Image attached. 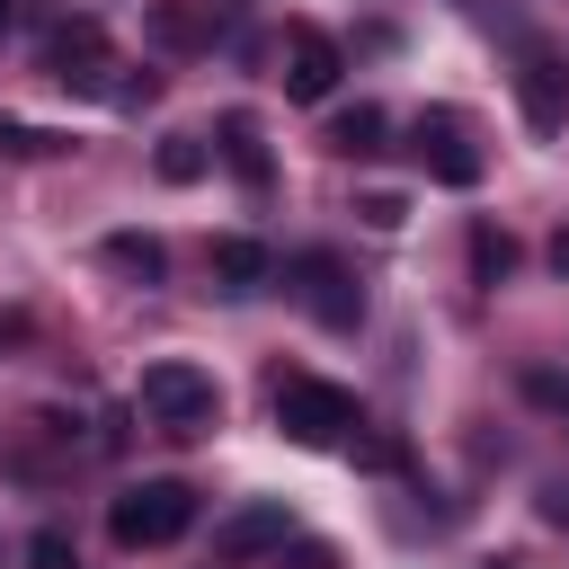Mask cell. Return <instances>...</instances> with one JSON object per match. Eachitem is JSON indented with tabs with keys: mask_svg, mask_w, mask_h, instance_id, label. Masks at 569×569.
I'll use <instances>...</instances> for the list:
<instances>
[{
	"mask_svg": "<svg viewBox=\"0 0 569 569\" xmlns=\"http://www.w3.org/2000/svg\"><path fill=\"white\" fill-rule=\"evenodd\" d=\"M187 525H196V489H187V480H142V489H124V498L107 507L116 551H160V542H178Z\"/></svg>",
	"mask_w": 569,
	"mask_h": 569,
	"instance_id": "cell-3",
	"label": "cell"
},
{
	"mask_svg": "<svg viewBox=\"0 0 569 569\" xmlns=\"http://www.w3.org/2000/svg\"><path fill=\"white\" fill-rule=\"evenodd\" d=\"M507 267H516V240H507L498 222H471V276H480V284H498Z\"/></svg>",
	"mask_w": 569,
	"mask_h": 569,
	"instance_id": "cell-16",
	"label": "cell"
},
{
	"mask_svg": "<svg viewBox=\"0 0 569 569\" xmlns=\"http://www.w3.org/2000/svg\"><path fill=\"white\" fill-rule=\"evenodd\" d=\"M284 284H293V302H302L320 329H356V320H365V276H356L338 249H302V258L284 267Z\"/></svg>",
	"mask_w": 569,
	"mask_h": 569,
	"instance_id": "cell-4",
	"label": "cell"
},
{
	"mask_svg": "<svg viewBox=\"0 0 569 569\" xmlns=\"http://www.w3.org/2000/svg\"><path fill=\"white\" fill-rule=\"evenodd\" d=\"M151 169H160L169 187H196V178H204V133H160Z\"/></svg>",
	"mask_w": 569,
	"mask_h": 569,
	"instance_id": "cell-14",
	"label": "cell"
},
{
	"mask_svg": "<svg viewBox=\"0 0 569 569\" xmlns=\"http://www.w3.org/2000/svg\"><path fill=\"white\" fill-rule=\"evenodd\" d=\"M409 151H418V169H427L436 187H480V151H471V133H462L453 107H427V116L409 124Z\"/></svg>",
	"mask_w": 569,
	"mask_h": 569,
	"instance_id": "cell-5",
	"label": "cell"
},
{
	"mask_svg": "<svg viewBox=\"0 0 569 569\" xmlns=\"http://www.w3.org/2000/svg\"><path fill=\"white\" fill-rule=\"evenodd\" d=\"M222 169H231L249 196L276 187V160H267V142H258V116H222Z\"/></svg>",
	"mask_w": 569,
	"mask_h": 569,
	"instance_id": "cell-10",
	"label": "cell"
},
{
	"mask_svg": "<svg viewBox=\"0 0 569 569\" xmlns=\"http://www.w3.org/2000/svg\"><path fill=\"white\" fill-rule=\"evenodd\" d=\"M44 71L62 80V89H89V98H107V27L98 18H62L53 36H44Z\"/></svg>",
	"mask_w": 569,
	"mask_h": 569,
	"instance_id": "cell-6",
	"label": "cell"
},
{
	"mask_svg": "<svg viewBox=\"0 0 569 569\" xmlns=\"http://www.w3.org/2000/svg\"><path fill=\"white\" fill-rule=\"evenodd\" d=\"M27 569H80V551H71V533H62V525H44V533H27Z\"/></svg>",
	"mask_w": 569,
	"mask_h": 569,
	"instance_id": "cell-18",
	"label": "cell"
},
{
	"mask_svg": "<svg viewBox=\"0 0 569 569\" xmlns=\"http://www.w3.org/2000/svg\"><path fill=\"white\" fill-rule=\"evenodd\" d=\"M551 267H560V276H569V231H560V240H551Z\"/></svg>",
	"mask_w": 569,
	"mask_h": 569,
	"instance_id": "cell-21",
	"label": "cell"
},
{
	"mask_svg": "<svg viewBox=\"0 0 569 569\" xmlns=\"http://www.w3.org/2000/svg\"><path fill=\"white\" fill-rule=\"evenodd\" d=\"M338 71H347V53H338V36H320V27H284V98H302V107H320L329 89H338Z\"/></svg>",
	"mask_w": 569,
	"mask_h": 569,
	"instance_id": "cell-7",
	"label": "cell"
},
{
	"mask_svg": "<svg viewBox=\"0 0 569 569\" xmlns=\"http://www.w3.org/2000/svg\"><path fill=\"white\" fill-rule=\"evenodd\" d=\"M382 133H391L382 107H347V116H329V151H338V160H373Z\"/></svg>",
	"mask_w": 569,
	"mask_h": 569,
	"instance_id": "cell-12",
	"label": "cell"
},
{
	"mask_svg": "<svg viewBox=\"0 0 569 569\" xmlns=\"http://www.w3.org/2000/svg\"><path fill=\"white\" fill-rule=\"evenodd\" d=\"M356 213H365V222H373V231H400V222H409V204H400V196H391V187H373V196H365V204H356Z\"/></svg>",
	"mask_w": 569,
	"mask_h": 569,
	"instance_id": "cell-19",
	"label": "cell"
},
{
	"mask_svg": "<svg viewBox=\"0 0 569 569\" xmlns=\"http://www.w3.org/2000/svg\"><path fill=\"white\" fill-rule=\"evenodd\" d=\"M0 27H9V0H0Z\"/></svg>",
	"mask_w": 569,
	"mask_h": 569,
	"instance_id": "cell-23",
	"label": "cell"
},
{
	"mask_svg": "<svg viewBox=\"0 0 569 569\" xmlns=\"http://www.w3.org/2000/svg\"><path fill=\"white\" fill-rule=\"evenodd\" d=\"M276 427L302 453H347V436L365 427V409H356V391H338L320 373H276Z\"/></svg>",
	"mask_w": 569,
	"mask_h": 569,
	"instance_id": "cell-1",
	"label": "cell"
},
{
	"mask_svg": "<svg viewBox=\"0 0 569 569\" xmlns=\"http://www.w3.org/2000/svg\"><path fill=\"white\" fill-rule=\"evenodd\" d=\"M142 418L160 427V436H204L213 418H222V391H213V373L204 365H178V356H160V365H142Z\"/></svg>",
	"mask_w": 569,
	"mask_h": 569,
	"instance_id": "cell-2",
	"label": "cell"
},
{
	"mask_svg": "<svg viewBox=\"0 0 569 569\" xmlns=\"http://www.w3.org/2000/svg\"><path fill=\"white\" fill-rule=\"evenodd\" d=\"M151 36H160V44H178V53H196V44H213V27H204V18L187 9V0H160V9H151Z\"/></svg>",
	"mask_w": 569,
	"mask_h": 569,
	"instance_id": "cell-15",
	"label": "cell"
},
{
	"mask_svg": "<svg viewBox=\"0 0 569 569\" xmlns=\"http://www.w3.org/2000/svg\"><path fill=\"white\" fill-rule=\"evenodd\" d=\"M489 569H525V560H489Z\"/></svg>",
	"mask_w": 569,
	"mask_h": 569,
	"instance_id": "cell-22",
	"label": "cell"
},
{
	"mask_svg": "<svg viewBox=\"0 0 569 569\" xmlns=\"http://www.w3.org/2000/svg\"><path fill=\"white\" fill-rule=\"evenodd\" d=\"M516 98H525V124H533V133H560V116H569V62L542 53V44H525Z\"/></svg>",
	"mask_w": 569,
	"mask_h": 569,
	"instance_id": "cell-9",
	"label": "cell"
},
{
	"mask_svg": "<svg viewBox=\"0 0 569 569\" xmlns=\"http://www.w3.org/2000/svg\"><path fill=\"white\" fill-rule=\"evenodd\" d=\"M284 542H293L284 498H249L240 516H222V525H213V560H258V551H284Z\"/></svg>",
	"mask_w": 569,
	"mask_h": 569,
	"instance_id": "cell-8",
	"label": "cell"
},
{
	"mask_svg": "<svg viewBox=\"0 0 569 569\" xmlns=\"http://www.w3.org/2000/svg\"><path fill=\"white\" fill-rule=\"evenodd\" d=\"M347 453H356L365 471H409V445H400V436H365V427H356V436H347Z\"/></svg>",
	"mask_w": 569,
	"mask_h": 569,
	"instance_id": "cell-17",
	"label": "cell"
},
{
	"mask_svg": "<svg viewBox=\"0 0 569 569\" xmlns=\"http://www.w3.org/2000/svg\"><path fill=\"white\" fill-rule=\"evenodd\" d=\"M542 516H551V525H560V533H569V498H542Z\"/></svg>",
	"mask_w": 569,
	"mask_h": 569,
	"instance_id": "cell-20",
	"label": "cell"
},
{
	"mask_svg": "<svg viewBox=\"0 0 569 569\" xmlns=\"http://www.w3.org/2000/svg\"><path fill=\"white\" fill-rule=\"evenodd\" d=\"M267 276H276V258H267L258 240H240V231L213 240V284H222V293H258Z\"/></svg>",
	"mask_w": 569,
	"mask_h": 569,
	"instance_id": "cell-11",
	"label": "cell"
},
{
	"mask_svg": "<svg viewBox=\"0 0 569 569\" xmlns=\"http://www.w3.org/2000/svg\"><path fill=\"white\" fill-rule=\"evenodd\" d=\"M116 276H142V284H160L169 276V249L151 240V231H107V249H98Z\"/></svg>",
	"mask_w": 569,
	"mask_h": 569,
	"instance_id": "cell-13",
	"label": "cell"
}]
</instances>
